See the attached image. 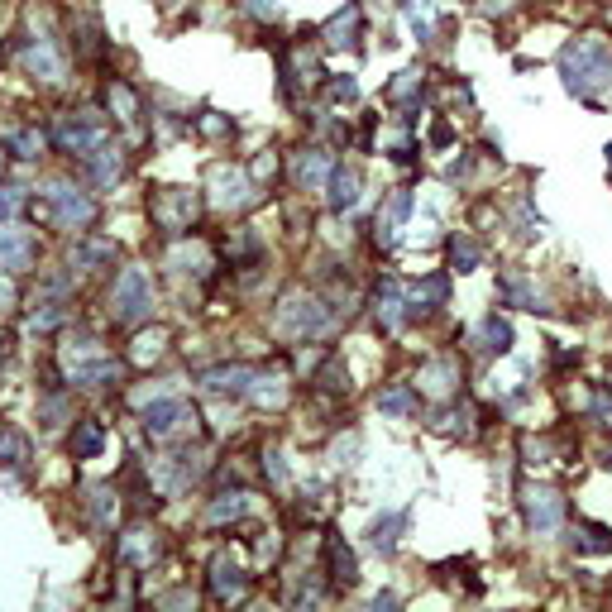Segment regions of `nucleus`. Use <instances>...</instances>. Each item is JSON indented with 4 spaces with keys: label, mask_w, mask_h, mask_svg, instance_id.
<instances>
[{
    "label": "nucleus",
    "mask_w": 612,
    "mask_h": 612,
    "mask_svg": "<svg viewBox=\"0 0 612 612\" xmlns=\"http://www.w3.org/2000/svg\"><path fill=\"white\" fill-rule=\"evenodd\" d=\"M560 72H565V87L574 96H603L612 91V44L608 39H598V34H584V39H574V44L560 53Z\"/></svg>",
    "instance_id": "1"
},
{
    "label": "nucleus",
    "mask_w": 612,
    "mask_h": 612,
    "mask_svg": "<svg viewBox=\"0 0 612 612\" xmlns=\"http://www.w3.org/2000/svg\"><path fill=\"white\" fill-rule=\"evenodd\" d=\"M39 216L53 220L58 230H91V225H96V201H91L87 192H77V187H67V182H53L44 192Z\"/></svg>",
    "instance_id": "2"
},
{
    "label": "nucleus",
    "mask_w": 612,
    "mask_h": 612,
    "mask_svg": "<svg viewBox=\"0 0 612 612\" xmlns=\"http://www.w3.org/2000/svg\"><path fill=\"white\" fill-rule=\"evenodd\" d=\"M149 311H153L149 273H144V268H125L120 283H115V297H110V316H115L120 326H134V321H144Z\"/></svg>",
    "instance_id": "3"
},
{
    "label": "nucleus",
    "mask_w": 612,
    "mask_h": 612,
    "mask_svg": "<svg viewBox=\"0 0 612 612\" xmlns=\"http://www.w3.org/2000/svg\"><path fill=\"white\" fill-rule=\"evenodd\" d=\"M149 211L168 235H182V230H192V220H197V192L168 187V192H158V197L149 201Z\"/></svg>",
    "instance_id": "4"
},
{
    "label": "nucleus",
    "mask_w": 612,
    "mask_h": 612,
    "mask_svg": "<svg viewBox=\"0 0 612 612\" xmlns=\"http://www.w3.org/2000/svg\"><path fill=\"white\" fill-rule=\"evenodd\" d=\"M53 144H58L63 153H82V158H87L91 149H101V144H106V125H101V120L63 115V120L53 125Z\"/></svg>",
    "instance_id": "5"
},
{
    "label": "nucleus",
    "mask_w": 612,
    "mask_h": 612,
    "mask_svg": "<svg viewBox=\"0 0 612 612\" xmlns=\"http://www.w3.org/2000/svg\"><path fill=\"white\" fill-rule=\"evenodd\" d=\"M29 263H34V235L5 220V225H0V268H5V273H20Z\"/></svg>",
    "instance_id": "6"
},
{
    "label": "nucleus",
    "mask_w": 612,
    "mask_h": 612,
    "mask_svg": "<svg viewBox=\"0 0 612 612\" xmlns=\"http://www.w3.org/2000/svg\"><path fill=\"white\" fill-rule=\"evenodd\" d=\"M278 321H283V330H292V335H306V330H321L326 326V311H321V302L316 297H287L283 311H278Z\"/></svg>",
    "instance_id": "7"
},
{
    "label": "nucleus",
    "mask_w": 612,
    "mask_h": 612,
    "mask_svg": "<svg viewBox=\"0 0 612 612\" xmlns=\"http://www.w3.org/2000/svg\"><path fill=\"white\" fill-rule=\"evenodd\" d=\"M182 421H187V402H182V397H158V402H149V407H144V431H149V436H158V440L173 436Z\"/></svg>",
    "instance_id": "8"
},
{
    "label": "nucleus",
    "mask_w": 612,
    "mask_h": 612,
    "mask_svg": "<svg viewBox=\"0 0 612 612\" xmlns=\"http://www.w3.org/2000/svg\"><path fill=\"white\" fill-rule=\"evenodd\" d=\"M526 522L536 526V531H555V526L565 522V503H560V493H550V488H531V493H526Z\"/></svg>",
    "instance_id": "9"
},
{
    "label": "nucleus",
    "mask_w": 612,
    "mask_h": 612,
    "mask_svg": "<svg viewBox=\"0 0 612 612\" xmlns=\"http://www.w3.org/2000/svg\"><path fill=\"white\" fill-rule=\"evenodd\" d=\"M201 383L211 388V393H230L240 397L254 388V369H244V364H225V369H206L201 373Z\"/></svg>",
    "instance_id": "10"
},
{
    "label": "nucleus",
    "mask_w": 612,
    "mask_h": 612,
    "mask_svg": "<svg viewBox=\"0 0 612 612\" xmlns=\"http://www.w3.org/2000/svg\"><path fill=\"white\" fill-rule=\"evenodd\" d=\"M24 67H29L34 77H44V82H63V58H58L53 39H34L29 53H24Z\"/></svg>",
    "instance_id": "11"
},
{
    "label": "nucleus",
    "mask_w": 612,
    "mask_h": 612,
    "mask_svg": "<svg viewBox=\"0 0 612 612\" xmlns=\"http://www.w3.org/2000/svg\"><path fill=\"white\" fill-rule=\"evenodd\" d=\"M120 560H130V565H153L158 560V531L149 526H134L120 536Z\"/></svg>",
    "instance_id": "12"
},
{
    "label": "nucleus",
    "mask_w": 612,
    "mask_h": 612,
    "mask_svg": "<svg viewBox=\"0 0 612 612\" xmlns=\"http://www.w3.org/2000/svg\"><path fill=\"white\" fill-rule=\"evenodd\" d=\"M330 158L321 149H306V153H297V168H292V177H297V187H306V192H316V187H326L330 182Z\"/></svg>",
    "instance_id": "13"
},
{
    "label": "nucleus",
    "mask_w": 612,
    "mask_h": 612,
    "mask_svg": "<svg viewBox=\"0 0 612 612\" xmlns=\"http://www.w3.org/2000/svg\"><path fill=\"white\" fill-rule=\"evenodd\" d=\"M244 584H249V579H244V569L235 565L230 555H220L216 565H211V593H216L220 603H230V598H240V593H244Z\"/></svg>",
    "instance_id": "14"
},
{
    "label": "nucleus",
    "mask_w": 612,
    "mask_h": 612,
    "mask_svg": "<svg viewBox=\"0 0 612 612\" xmlns=\"http://www.w3.org/2000/svg\"><path fill=\"white\" fill-rule=\"evenodd\" d=\"M67 378H72V383H82V388H101V383H115V378H120V359L101 354V359H87V364H72V369H67Z\"/></svg>",
    "instance_id": "15"
},
{
    "label": "nucleus",
    "mask_w": 612,
    "mask_h": 612,
    "mask_svg": "<svg viewBox=\"0 0 612 612\" xmlns=\"http://www.w3.org/2000/svg\"><path fill=\"white\" fill-rule=\"evenodd\" d=\"M359 201V168H335L330 173V211H350Z\"/></svg>",
    "instance_id": "16"
},
{
    "label": "nucleus",
    "mask_w": 612,
    "mask_h": 612,
    "mask_svg": "<svg viewBox=\"0 0 612 612\" xmlns=\"http://www.w3.org/2000/svg\"><path fill=\"white\" fill-rule=\"evenodd\" d=\"M101 450H106V426H101V421H77V431H72V455L96 459Z\"/></svg>",
    "instance_id": "17"
},
{
    "label": "nucleus",
    "mask_w": 612,
    "mask_h": 612,
    "mask_svg": "<svg viewBox=\"0 0 612 612\" xmlns=\"http://www.w3.org/2000/svg\"><path fill=\"white\" fill-rule=\"evenodd\" d=\"M455 378H459L455 359H436V364H426V369H421V393L445 397L450 388H455Z\"/></svg>",
    "instance_id": "18"
},
{
    "label": "nucleus",
    "mask_w": 612,
    "mask_h": 612,
    "mask_svg": "<svg viewBox=\"0 0 612 612\" xmlns=\"http://www.w3.org/2000/svg\"><path fill=\"white\" fill-rule=\"evenodd\" d=\"M326 555H330V579L350 589V584H354V574H359V565H354V550L345 546L340 536H330V541H326Z\"/></svg>",
    "instance_id": "19"
},
{
    "label": "nucleus",
    "mask_w": 612,
    "mask_h": 612,
    "mask_svg": "<svg viewBox=\"0 0 612 612\" xmlns=\"http://www.w3.org/2000/svg\"><path fill=\"white\" fill-rule=\"evenodd\" d=\"M402 306H407V292H402L397 283H383V287H378V321H383L388 330L402 326Z\"/></svg>",
    "instance_id": "20"
},
{
    "label": "nucleus",
    "mask_w": 612,
    "mask_h": 612,
    "mask_svg": "<svg viewBox=\"0 0 612 612\" xmlns=\"http://www.w3.org/2000/svg\"><path fill=\"white\" fill-rule=\"evenodd\" d=\"M354 34H359V5H345L335 20H330V29H326V44L330 48H345V44H354Z\"/></svg>",
    "instance_id": "21"
},
{
    "label": "nucleus",
    "mask_w": 612,
    "mask_h": 612,
    "mask_svg": "<svg viewBox=\"0 0 612 612\" xmlns=\"http://www.w3.org/2000/svg\"><path fill=\"white\" fill-rule=\"evenodd\" d=\"M407 211H412V197H407V192H397L393 206L378 216V244H393L397 240V225L407 220Z\"/></svg>",
    "instance_id": "22"
},
{
    "label": "nucleus",
    "mask_w": 612,
    "mask_h": 612,
    "mask_svg": "<svg viewBox=\"0 0 612 612\" xmlns=\"http://www.w3.org/2000/svg\"><path fill=\"white\" fill-rule=\"evenodd\" d=\"M24 459H29V440L20 431H0V464L5 469H20Z\"/></svg>",
    "instance_id": "23"
},
{
    "label": "nucleus",
    "mask_w": 612,
    "mask_h": 612,
    "mask_svg": "<svg viewBox=\"0 0 612 612\" xmlns=\"http://www.w3.org/2000/svg\"><path fill=\"white\" fill-rule=\"evenodd\" d=\"M479 335L488 340L483 350H493V354H507V350H512V326H507V321H498V316H488V321L479 326Z\"/></svg>",
    "instance_id": "24"
},
{
    "label": "nucleus",
    "mask_w": 612,
    "mask_h": 612,
    "mask_svg": "<svg viewBox=\"0 0 612 612\" xmlns=\"http://www.w3.org/2000/svg\"><path fill=\"white\" fill-rule=\"evenodd\" d=\"M216 187H220V192H216L220 206H244V201H249V187H244L240 173H220Z\"/></svg>",
    "instance_id": "25"
},
{
    "label": "nucleus",
    "mask_w": 612,
    "mask_h": 612,
    "mask_svg": "<svg viewBox=\"0 0 612 612\" xmlns=\"http://www.w3.org/2000/svg\"><path fill=\"white\" fill-rule=\"evenodd\" d=\"M378 412H388V416H412V412H416V393H412V388H388V393L378 397Z\"/></svg>",
    "instance_id": "26"
},
{
    "label": "nucleus",
    "mask_w": 612,
    "mask_h": 612,
    "mask_svg": "<svg viewBox=\"0 0 612 612\" xmlns=\"http://www.w3.org/2000/svg\"><path fill=\"white\" fill-rule=\"evenodd\" d=\"M87 163H91V173H96V182H115L120 177V153H110V149H91L87 153Z\"/></svg>",
    "instance_id": "27"
},
{
    "label": "nucleus",
    "mask_w": 612,
    "mask_h": 612,
    "mask_svg": "<svg viewBox=\"0 0 612 612\" xmlns=\"http://www.w3.org/2000/svg\"><path fill=\"white\" fill-rule=\"evenodd\" d=\"M397 531H402V512H388V517H378V522H373V546L378 550H393L397 546Z\"/></svg>",
    "instance_id": "28"
},
{
    "label": "nucleus",
    "mask_w": 612,
    "mask_h": 612,
    "mask_svg": "<svg viewBox=\"0 0 612 612\" xmlns=\"http://www.w3.org/2000/svg\"><path fill=\"white\" fill-rule=\"evenodd\" d=\"M5 144L20 153V158H39V149H44V134H39V130H15V134H5Z\"/></svg>",
    "instance_id": "29"
},
{
    "label": "nucleus",
    "mask_w": 612,
    "mask_h": 612,
    "mask_svg": "<svg viewBox=\"0 0 612 612\" xmlns=\"http://www.w3.org/2000/svg\"><path fill=\"white\" fill-rule=\"evenodd\" d=\"M240 512H244V498H240V493H225L220 503L206 507V522H235Z\"/></svg>",
    "instance_id": "30"
},
{
    "label": "nucleus",
    "mask_w": 612,
    "mask_h": 612,
    "mask_svg": "<svg viewBox=\"0 0 612 612\" xmlns=\"http://www.w3.org/2000/svg\"><path fill=\"white\" fill-rule=\"evenodd\" d=\"M450 259H455V268L459 273H469V268H479V259H483V249L474 240H455L450 244Z\"/></svg>",
    "instance_id": "31"
},
{
    "label": "nucleus",
    "mask_w": 612,
    "mask_h": 612,
    "mask_svg": "<svg viewBox=\"0 0 612 612\" xmlns=\"http://www.w3.org/2000/svg\"><path fill=\"white\" fill-rule=\"evenodd\" d=\"M120 106V120H134V115H139V106H134V91L125 87V82H115V87H110V110Z\"/></svg>",
    "instance_id": "32"
},
{
    "label": "nucleus",
    "mask_w": 612,
    "mask_h": 612,
    "mask_svg": "<svg viewBox=\"0 0 612 612\" xmlns=\"http://www.w3.org/2000/svg\"><path fill=\"white\" fill-rule=\"evenodd\" d=\"M91 517H96V526L115 522V512H110V488H96V493H91Z\"/></svg>",
    "instance_id": "33"
},
{
    "label": "nucleus",
    "mask_w": 612,
    "mask_h": 612,
    "mask_svg": "<svg viewBox=\"0 0 612 612\" xmlns=\"http://www.w3.org/2000/svg\"><path fill=\"white\" fill-rule=\"evenodd\" d=\"M58 321H63V306H44V311H34V316H29V326L34 330H53Z\"/></svg>",
    "instance_id": "34"
},
{
    "label": "nucleus",
    "mask_w": 612,
    "mask_h": 612,
    "mask_svg": "<svg viewBox=\"0 0 612 612\" xmlns=\"http://www.w3.org/2000/svg\"><path fill=\"white\" fill-rule=\"evenodd\" d=\"M15 211H20V192H10V187H0V225H5V220L15 216Z\"/></svg>",
    "instance_id": "35"
},
{
    "label": "nucleus",
    "mask_w": 612,
    "mask_h": 612,
    "mask_svg": "<svg viewBox=\"0 0 612 612\" xmlns=\"http://www.w3.org/2000/svg\"><path fill=\"white\" fill-rule=\"evenodd\" d=\"M5 306H15V287H10V278H0V311Z\"/></svg>",
    "instance_id": "36"
}]
</instances>
